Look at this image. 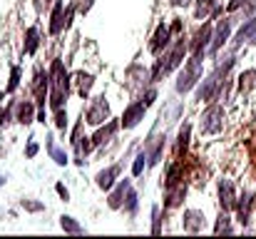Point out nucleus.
<instances>
[{
    "label": "nucleus",
    "instance_id": "obj_39",
    "mask_svg": "<svg viewBox=\"0 0 256 239\" xmlns=\"http://www.w3.org/2000/svg\"><path fill=\"white\" fill-rule=\"evenodd\" d=\"M182 28H184V25H182V20H179V18H174V23H172V33H182Z\"/></svg>",
    "mask_w": 256,
    "mask_h": 239
},
{
    "label": "nucleus",
    "instance_id": "obj_10",
    "mask_svg": "<svg viewBox=\"0 0 256 239\" xmlns=\"http://www.w3.org/2000/svg\"><path fill=\"white\" fill-rule=\"evenodd\" d=\"M170 38H172V30L164 23H160L157 30H154V35H152V40H150V53L152 55H162L170 48Z\"/></svg>",
    "mask_w": 256,
    "mask_h": 239
},
{
    "label": "nucleus",
    "instance_id": "obj_42",
    "mask_svg": "<svg viewBox=\"0 0 256 239\" xmlns=\"http://www.w3.org/2000/svg\"><path fill=\"white\" fill-rule=\"evenodd\" d=\"M10 120V110H2L0 112V127H2V122H8Z\"/></svg>",
    "mask_w": 256,
    "mask_h": 239
},
{
    "label": "nucleus",
    "instance_id": "obj_33",
    "mask_svg": "<svg viewBox=\"0 0 256 239\" xmlns=\"http://www.w3.org/2000/svg\"><path fill=\"white\" fill-rule=\"evenodd\" d=\"M154 100H157V90H154V87H152V90H147V92L142 95V102H144L147 107H150V105H152Z\"/></svg>",
    "mask_w": 256,
    "mask_h": 239
},
{
    "label": "nucleus",
    "instance_id": "obj_23",
    "mask_svg": "<svg viewBox=\"0 0 256 239\" xmlns=\"http://www.w3.org/2000/svg\"><path fill=\"white\" fill-rule=\"evenodd\" d=\"M62 28H65V15H62V3H58V5H55V10H52L50 33H52V35H58V33H62Z\"/></svg>",
    "mask_w": 256,
    "mask_h": 239
},
{
    "label": "nucleus",
    "instance_id": "obj_16",
    "mask_svg": "<svg viewBox=\"0 0 256 239\" xmlns=\"http://www.w3.org/2000/svg\"><path fill=\"white\" fill-rule=\"evenodd\" d=\"M120 172H122V164H112V167L102 169V172L97 174V187L104 189V192H110V189L114 187V179L120 177Z\"/></svg>",
    "mask_w": 256,
    "mask_h": 239
},
{
    "label": "nucleus",
    "instance_id": "obj_6",
    "mask_svg": "<svg viewBox=\"0 0 256 239\" xmlns=\"http://www.w3.org/2000/svg\"><path fill=\"white\" fill-rule=\"evenodd\" d=\"M232 28H234V20H232V18H224V20H219V23L214 25L212 45H209V53H212V55H214V53H219V50H222V45L229 40V35H232Z\"/></svg>",
    "mask_w": 256,
    "mask_h": 239
},
{
    "label": "nucleus",
    "instance_id": "obj_24",
    "mask_svg": "<svg viewBox=\"0 0 256 239\" xmlns=\"http://www.w3.org/2000/svg\"><path fill=\"white\" fill-rule=\"evenodd\" d=\"M38 45H40V33H38V28H30V30L25 33V53L32 55V53L38 50Z\"/></svg>",
    "mask_w": 256,
    "mask_h": 239
},
{
    "label": "nucleus",
    "instance_id": "obj_30",
    "mask_svg": "<svg viewBox=\"0 0 256 239\" xmlns=\"http://www.w3.org/2000/svg\"><path fill=\"white\" fill-rule=\"evenodd\" d=\"M48 147H50V157L55 159V162H58V164H60V167H65V164H68V162H70V159H68V155H65V152H62V150H58V147H55V145H52V142H48Z\"/></svg>",
    "mask_w": 256,
    "mask_h": 239
},
{
    "label": "nucleus",
    "instance_id": "obj_28",
    "mask_svg": "<svg viewBox=\"0 0 256 239\" xmlns=\"http://www.w3.org/2000/svg\"><path fill=\"white\" fill-rule=\"evenodd\" d=\"M152 234L154 237L162 234V209H160V204L152 207Z\"/></svg>",
    "mask_w": 256,
    "mask_h": 239
},
{
    "label": "nucleus",
    "instance_id": "obj_27",
    "mask_svg": "<svg viewBox=\"0 0 256 239\" xmlns=\"http://www.w3.org/2000/svg\"><path fill=\"white\" fill-rule=\"evenodd\" d=\"M147 162H150V157H147V150H140V152H137V157H134V164H132V174H134V177H140V174L144 172Z\"/></svg>",
    "mask_w": 256,
    "mask_h": 239
},
{
    "label": "nucleus",
    "instance_id": "obj_25",
    "mask_svg": "<svg viewBox=\"0 0 256 239\" xmlns=\"http://www.w3.org/2000/svg\"><path fill=\"white\" fill-rule=\"evenodd\" d=\"M232 232H234L232 219H229V214H226V212H222V214H219V219H216V224H214V234H232Z\"/></svg>",
    "mask_w": 256,
    "mask_h": 239
},
{
    "label": "nucleus",
    "instance_id": "obj_7",
    "mask_svg": "<svg viewBox=\"0 0 256 239\" xmlns=\"http://www.w3.org/2000/svg\"><path fill=\"white\" fill-rule=\"evenodd\" d=\"M144 112H147V105L142 102V100H137V102H130L127 107H124V115H122V127L124 130H132V127H137L142 120H144Z\"/></svg>",
    "mask_w": 256,
    "mask_h": 239
},
{
    "label": "nucleus",
    "instance_id": "obj_5",
    "mask_svg": "<svg viewBox=\"0 0 256 239\" xmlns=\"http://www.w3.org/2000/svg\"><path fill=\"white\" fill-rule=\"evenodd\" d=\"M216 197H219V207L222 212H232L236 207V189H234V182L232 179H219V187H216Z\"/></svg>",
    "mask_w": 256,
    "mask_h": 239
},
{
    "label": "nucleus",
    "instance_id": "obj_37",
    "mask_svg": "<svg viewBox=\"0 0 256 239\" xmlns=\"http://www.w3.org/2000/svg\"><path fill=\"white\" fill-rule=\"evenodd\" d=\"M25 155H28V157H35V155H38V142H30L28 150H25Z\"/></svg>",
    "mask_w": 256,
    "mask_h": 239
},
{
    "label": "nucleus",
    "instance_id": "obj_3",
    "mask_svg": "<svg viewBox=\"0 0 256 239\" xmlns=\"http://www.w3.org/2000/svg\"><path fill=\"white\" fill-rule=\"evenodd\" d=\"M226 127V112L222 105H209L202 117H199V130L202 135H222Z\"/></svg>",
    "mask_w": 256,
    "mask_h": 239
},
{
    "label": "nucleus",
    "instance_id": "obj_12",
    "mask_svg": "<svg viewBox=\"0 0 256 239\" xmlns=\"http://www.w3.org/2000/svg\"><path fill=\"white\" fill-rule=\"evenodd\" d=\"M147 82H152V70H147L144 65H132L127 70V85L132 90H144Z\"/></svg>",
    "mask_w": 256,
    "mask_h": 239
},
{
    "label": "nucleus",
    "instance_id": "obj_36",
    "mask_svg": "<svg viewBox=\"0 0 256 239\" xmlns=\"http://www.w3.org/2000/svg\"><path fill=\"white\" fill-rule=\"evenodd\" d=\"M55 189H58V194H60L65 202L70 199V192H68V187H65V184H55Z\"/></svg>",
    "mask_w": 256,
    "mask_h": 239
},
{
    "label": "nucleus",
    "instance_id": "obj_41",
    "mask_svg": "<svg viewBox=\"0 0 256 239\" xmlns=\"http://www.w3.org/2000/svg\"><path fill=\"white\" fill-rule=\"evenodd\" d=\"M194 0H172V5L174 8H186V5H192Z\"/></svg>",
    "mask_w": 256,
    "mask_h": 239
},
{
    "label": "nucleus",
    "instance_id": "obj_14",
    "mask_svg": "<svg viewBox=\"0 0 256 239\" xmlns=\"http://www.w3.org/2000/svg\"><path fill=\"white\" fill-rule=\"evenodd\" d=\"M256 38V15H252L242 28H239V33H236V38H234V43H232V48L234 50H239L244 43H252Z\"/></svg>",
    "mask_w": 256,
    "mask_h": 239
},
{
    "label": "nucleus",
    "instance_id": "obj_11",
    "mask_svg": "<svg viewBox=\"0 0 256 239\" xmlns=\"http://www.w3.org/2000/svg\"><path fill=\"white\" fill-rule=\"evenodd\" d=\"M254 207H256V199H254V194L252 192H244L239 199H236V219L246 227L249 222H252V212H254Z\"/></svg>",
    "mask_w": 256,
    "mask_h": 239
},
{
    "label": "nucleus",
    "instance_id": "obj_13",
    "mask_svg": "<svg viewBox=\"0 0 256 239\" xmlns=\"http://www.w3.org/2000/svg\"><path fill=\"white\" fill-rule=\"evenodd\" d=\"M184 197H186V182H179V184H174L170 189H164V209L182 207Z\"/></svg>",
    "mask_w": 256,
    "mask_h": 239
},
{
    "label": "nucleus",
    "instance_id": "obj_17",
    "mask_svg": "<svg viewBox=\"0 0 256 239\" xmlns=\"http://www.w3.org/2000/svg\"><path fill=\"white\" fill-rule=\"evenodd\" d=\"M189 135H192V125L184 122L179 127V135H176V150H174V157L176 159H182L186 155V150H189Z\"/></svg>",
    "mask_w": 256,
    "mask_h": 239
},
{
    "label": "nucleus",
    "instance_id": "obj_22",
    "mask_svg": "<svg viewBox=\"0 0 256 239\" xmlns=\"http://www.w3.org/2000/svg\"><path fill=\"white\" fill-rule=\"evenodd\" d=\"M254 85H256V70H244V73L239 75L236 87H239V92H242V95H249Z\"/></svg>",
    "mask_w": 256,
    "mask_h": 239
},
{
    "label": "nucleus",
    "instance_id": "obj_26",
    "mask_svg": "<svg viewBox=\"0 0 256 239\" xmlns=\"http://www.w3.org/2000/svg\"><path fill=\"white\" fill-rule=\"evenodd\" d=\"M60 227L65 229V232H70V234H82L85 229H82V224H78L72 217H68V214H62L60 217Z\"/></svg>",
    "mask_w": 256,
    "mask_h": 239
},
{
    "label": "nucleus",
    "instance_id": "obj_19",
    "mask_svg": "<svg viewBox=\"0 0 256 239\" xmlns=\"http://www.w3.org/2000/svg\"><path fill=\"white\" fill-rule=\"evenodd\" d=\"M117 127H120V122L107 120V125H104V127H100V130L92 135V142H94V145H104V142H110V140H112V135L117 132Z\"/></svg>",
    "mask_w": 256,
    "mask_h": 239
},
{
    "label": "nucleus",
    "instance_id": "obj_20",
    "mask_svg": "<svg viewBox=\"0 0 256 239\" xmlns=\"http://www.w3.org/2000/svg\"><path fill=\"white\" fill-rule=\"evenodd\" d=\"M214 0H194V18L196 20H209L212 15H214Z\"/></svg>",
    "mask_w": 256,
    "mask_h": 239
},
{
    "label": "nucleus",
    "instance_id": "obj_32",
    "mask_svg": "<svg viewBox=\"0 0 256 239\" xmlns=\"http://www.w3.org/2000/svg\"><path fill=\"white\" fill-rule=\"evenodd\" d=\"M18 82H20V68H12V73H10V82H8V92H12V90L18 87Z\"/></svg>",
    "mask_w": 256,
    "mask_h": 239
},
{
    "label": "nucleus",
    "instance_id": "obj_21",
    "mask_svg": "<svg viewBox=\"0 0 256 239\" xmlns=\"http://www.w3.org/2000/svg\"><path fill=\"white\" fill-rule=\"evenodd\" d=\"M75 85H78V95L85 100L90 95V90H92V85H94V78L85 70H80V73H75Z\"/></svg>",
    "mask_w": 256,
    "mask_h": 239
},
{
    "label": "nucleus",
    "instance_id": "obj_29",
    "mask_svg": "<svg viewBox=\"0 0 256 239\" xmlns=\"http://www.w3.org/2000/svg\"><path fill=\"white\" fill-rule=\"evenodd\" d=\"M122 209H124L127 214H134V212H137V192H134V189H130V194H127Z\"/></svg>",
    "mask_w": 256,
    "mask_h": 239
},
{
    "label": "nucleus",
    "instance_id": "obj_44",
    "mask_svg": "<svg viewBox=\"0 0 256 239\" xmlns=\"http://www.w3.org/2000/svg\"><path fill=\"white\" fill-rule=\"evenodd\" d=\"M0 100H2V90H0Z\"/></svg>",
    "mask_w": 256,
    "mask_h": 239
},
{
    "label": "nucleus",
    "instance_id": "obj_4",
    "mask_svg": "<svg viewBox=\"0 0 256 239\" xmlns=\"http://www.w3.org/2000/svg\"><path fill=\"white\" fill-rule=\"evenodd\" d=\"M107 120H110V102H107L104 95H100V97H94V100L90 102V107H87V112H85V122L100 127V125L107 122Z\"/></svg>",
    "mask_w": 256,
    "mask_h": 239
},
{
    "label": "nucleus",
    "instance_id": "obj_9",
    "mask_svg": "<svg viewBox=\"0 0 256 239\" xmlns=\"http://www.w3.org/2000/svg\"><path fill=\"white\" fill-rule=\"evenodd\" d=\"M182 227H184V232H189V234L204 232V227H206L204 212H202V209H186L184 217H182Z\"/></svg>",
    "mask_w": 256,
    "mask_h": 239
},
{
    "label": "nucleus",
    "instance_id": "obj_31",
    "mask_svg": "<svg viewBox=\"0 0 256 239\" xmlns=\"http://www.w3.org/2000/svg\"><path fill=\"white\" fill-rule=\"evenodd\" d=\"M55 125H58V130H65L68 127V112L60 107V110H55Z\"/></svg>",
    "mask_w": 256,
    "mask_h": 239
},
{
    "label": "nucleus",
    "instance_id": "obj_34",
    "mask_svg": "<svg viewBox=\"0 0 256 239\" xmlns=\"http://www.w3.org/2000/svg\"><path fill=\"white\" fill-rule=\"evenodd\" d=\"M22 207H25L28 212H40V209H42V204H40V202H32V199H22Z\"/></svg>",
    "mask_w": 256,
    "mask_h": 239
},
{
    "label": "nucleus",
    "instance_id": "obj_8",
    "mask_svg": "<svg viewBox=\"0 0 256 239\" xmlns=\"http://www.w3.org/2000/svg\"><path fill=\"white\" fill-rule=\"evenodd\" d=\"M50 90V75H45L42 68L35 70V80H32V95H35V105L38 110H45V97Z\"/></svg>",
    "mask_w": 256,
    "mask_h": 239
},
{
    "label": "nucleus",
    "instance_id": "obj_43",
    "mask_svg": "<svg viewBox=\"0 0 256 239\" xmlns=\"http://www.w3.org/2000/svg\"><path fill=\"white\" fill-rule=\"evenodd\" d=\"M2 184H5V177H2V174H0V187H2Z\"/></svg>",
    "mask_w": 256,
    "mask_h": 239
},
{
    "label": "nucleus",
    "instance_id": "obj_1",
    "mask_svg": "<svg viewBox=\"0 0 256 239\" xmlns=\"http://www.w3.org/2000/svg\"><path fill=\"white\" fill-rule=\"evenodd\" d=\"M70 75L62 65V60H52V68H50V85H52V95H50V105L55 110H60L68 100V92H70Z\"/></svg>",
    "mask_w": 256,
    "mask_h": 239
},
{
    "label": "nucleus",
    "instance_id": "obj_38",
    "mask_svg": "<svg viewBox=\"0 0 256 239\" xmlns=\"http://www.w3.org/2000/svg\"><path fill=\"white\" fill-rule=\"evenodd\" d=\"M90 8H92V0H80V8H78V10H80V13L85 15V13L90 10Z\"/></svg>",
    "mask_w": 256,
    "mask_h": 239
},
{
    "label": "nucleus",
    "instance_id": "obj_35",
    "mask_svg": "<svg viewBox=\"0 0 256 239\" xmlns=\"http://www.w3.org/2000/svg\"><path fill=\"white\" fill-rule=\"evenodd\" d=\"M246 3H249V0H229L226 10H229V13H234V10H242V8H246Z\"/></svg>",
    "mask_w": 256,
    "mask_h": 239
},
{
    "label": "nucleus",
    "instance_id": "obj_40",
    "mask_svg": "<svg viewBox=\"0 0 256 239\" xmlns=\"http://www.w3.org/2000/svg\"><path fill=\"white\" fill-rule=\"evenodd\" d=\"M254 10H256V0H249V3H246V8H244V15H252Z\"/></svg>",
    "mask_w": 256,
    "mask_h": 239
},
{
    "label": "nucleus",
    "instance_id": "obj_18",
    "mask_svg": "<svg viewBox=\"0 0 256 239\" xmlns=\"http://www.w3.org/2000/svg\"><path fill=\"white\" fill-rule=\"evenodd\" d=\"M35 107L38 105H32V102H18L15 105V120L20 122V125H30L32 122V115H35Z\"/></svg>",
    "mask_w": 256,
    "mask_h": 239
},
{
    "label": "nucleus",
    "instance_id": "obj_2",
    "mask_svg": "<svg viewBox=\"0 0 256 239\" xmlns=\"http://www.w3.org/2000/svg\"><path fill=\"white\" fill-rule=\"evenodd\" d=\"M202 60H204V55H192V58H189V63H184V68L179 70L176 82H174V90H176L179 95H186V92H189V90H194V87H196V82L202 80V75H204Z\"/></svg>",
    "mask_w": 256,
    "mask_h": 239
},
{
    "label": "nucleus",
    "instance_id": "obj_15",
    "mask_svg": "<svg viewBox=\"0 0 256 239\" xmlns=\"http://www.w3.org/2000/svg\"><path fill=\"white\" fill-rule=\"evenodd\" d=\"M130 189H132V182H130V179H122V182L112 189V194H110V199H107L110 209H122V204H124Z\"/></svg>",
    "mask_w": 256,
    "mask_h": 239
}]
</instances>
